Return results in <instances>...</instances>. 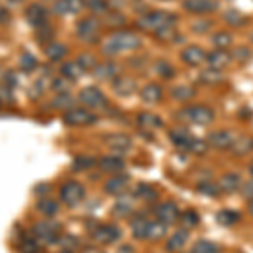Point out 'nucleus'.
<instances>
[{
  "label": "nucleus",
  "mask_w": 253,
  "mask_h": 253,
  "mask_svg": "<svg viewBox=\"0 0 253 253\" xmlns=\"http://www.w3.org/2000/svg\"><path fill=\"white\" fill-rule=\"evenodd\" d=\"M126 186H128V175L120 174V175H115V177L110 179L107 184H105V191L110 194H124Z\"/></svg>",
  "instance_id": "22"
},
{
  "label": "nucleus",
  "mask_w": 253,
  "mask_h": 253,
  "mask_svg": "<svg viewBox=\"0 0 253 253\" xmlns=\"http://www.w3.org/2000/svg\"><path fill=\"white\" fill-rule=\"evenodd\" d=\"M208 142L203 140V138H196V137H191L189 142H187L186 145V150H189V152L193 154H199V156H203V154L208 152Z\"/></svg>",
  "instance_id": "38"
},
{
  "label": "nucleus",
  "mask_w": 253,
  "mask_h": 253,
  "mask_svg": "<svg viewBox=\"0 0 253 253\" xmlns=\"http://www.w3.org/2000/svg\"><path fill=\"white\" fill-rule=\"evenodd\" d=\"M156 214H157L159 221H162L164 224H174L179 221V218H181L179 208L170 201L161 203V205L156 208Z\"/></svg>",
  "instance_id": "8"
},
{
  "label": "nucleus",
  "mask_w": 253,
  "mask_h": 253,
  "mask_svg": "<svg viewBox=\"0 0 253 253\" xmlns=\"http://www.w3.org/2000/svg\"><path fill=\"white\" fill-rule=\"evenodd\" d=\"M231 61V54L223 49H216V51L210 52L206 56V63L210 64V68H214V69H223L224 66H228Z\"/></svg>",
  "instance_id": "18"
},
{
  "label": "nucleus",
  "mask_w": 253,
  "mask_h": 253,
  "mask_svg": "<svg viewBox=\"0 0 253 253\" xmlns=\"http://www.w3.org/2000/svg\"><path fill=\"white\" fill-rule=\"evenodd\" d=\"M149 224L150 221L142 214H137L135 218L130 221V226H132V233L137 240H147V235H149Z\"/></svg>",
  "instance_id": "21"
},
{
  "label": "nucleus",
  "mask_w": 253,
  "mask_h": 253,
  "mask_svg": "<svg viewBox=\"0 0 253 253\" xmlns=\"http://www.w3.org/2000/svg\"><path fill=\"white\" fill-rule=\"evenodd\" d=\"M125 17L122 14H118V12H112V14L107 15V19H105V24L110 27H122L125 26Z\"/></svg>",
  "instance_id": "46"
},
{
  "label": "nucleus",
  "mask_w": 253,
  "mask_h": 253,
  "mask_svg": "<svg viewBox=\"0 0 253 253\" xmlns=\"http://www.w3.org/2000/svg\"><path fill=\"white\" fill-rule=\"evenodd\" d=\"M78 100L84 108H89V110L101 108V107H105V103H107V96H105L96 86L83 88L78 95Z\"/></svg>",
  "instance_id": "6"
},
{
  "label": "nucleus",
  "mask_w": 253,
  "mask_h": 253,
  "mask_svg": "<svg viewBox=\"0 0 253 253\" xmlns=\"http://www.w3.org/2000/svg\"><path fill=\"white\" fill-rule=\"evenodd\" d=\"M118 73H120V68L118 64L112 63V61H107V63L96 64V68L93 69V76L100 81H110L118 78Z\"/></svg>",
  "instance_id": "13"
},
{
  "label": "nucleus",
  "mask_w": 253,
  "mask_h": 253,
  "mask_svg": "<svg viewBox=\"0 0 253 253\" xmlns=\"http://www.w3.org/2000/svg\"><path fill=\"white\" fill-rule=\"evenodd\" d=\"M83 71L84 69L80 66L78 61H68V63H64L63 68H61V75L71 81L80 80L81 75H83Z\"/></svg>",
  "instance_id": "26"
},
{
  "label": "nucleus",
  "mask_w": 253,
  "mask_h": 253,
  "mask_svg": "<svg viewBox=\"0 0 253 253\" xmlns=\"http://www.w3.org/2000/svg\"><path fill=\"white\" fill-rule=\"evenodd\" d=\"M218 186L219 189H221V193H236V191L240 189V186H242V177H240V174L236 172H228L221 175V179L218 181Z\"/></svg>",
  "instance_id": "17"
},
{
  "label": "nucleus",
  "mask_w": 253,
  "mask_h": 253,
  "mask_svg": "<svg viewBox=\"0 0 253 253\" xmlns=\"http://www.w3.org/2000/svg\"><path fill=\"white\" fill-rule=\"evenodd\" d=\"M83 198H84V189H83V186H81L80 182L69 181L63 187H61V199H63L68 206L78 205Z\"/></svg>",
  "instance_id": "7"
},
{
  "label": "nucleus",
  "mask_w": 253,
  "mask_h": 253,
  "mask_svg": "<svg viewBox=\"0 0 253 253\" xmlns=\"http://www.w3.org/2000/svg\"><path fill=\"white\" fill-rule=\"evenodd\" d=\"M113 91L120 96H130L137 91V81L130 76H118L113 81Z\"/></svg>",
  "instance_id": "15"
},
{
  "label": "nucleus",
  "mask_w": 253,
  "mask_h": 253,
  "mask_svg": "<svg viewBox=\"0 0 253 253\" xmlns=\"http://www.w3.org/2000/svg\"><path fill=\"white\" fill-rule=\"evenodd\" d=\"M86 5L95 12V14H105V12L108 10L107 0H86Z\"/></svg>",
  "instance_id": "47"
},
{
  "label": "nucleus",
  "mask_w": 253,
  "mask_h": 253,
  "mask_svg": "<svg viewBox=\"0 0 253 253\" xmlns=\"http://www.w3.org/2000/svg\"><path fill=\"white\" fill-rule=\"evenodd\" d=\"M93 162H95V161H93V159H89V157H78V159H76V161H75V169L76 170H84V169H89V167H91L93 166Z\"/></svg>",
  "instance_id": "51"
},
{
  "label": "nucleus",
  "mask_w": 253,
  "mask_h": 253,
  "mask_svg": "<svg viewBox=\"0 0 253 253\" xmlns=\"http://www.w3.org/2000/svg\"><path fill=\"white\" fill-rule=\"evenodd\" d=\"M198 80H199V83H203V84H218L224 80V76H223L221 69L206 68L199 73Z\"/></svg>",
  "instance_id": "23"
},
{
  "label": "nucleus",
  "mask_w": 253,
  "mask_h": 253,
  "mask_svg": "<svg viewBox=\"0 0 253 253\" xmlns=\"http://www.w3.org/2000/svg\"><path fill=\"white\" fill-rule=\"evenodd\" d=\"M196 189H198V193L208 196V198H218L219 193H221V189H219L218 184H214V182L211 181H201L198 186H196Z\"/></svg>",
  "instance_id": "35"
},
{
  "label": "nucleus",
  "mask_w": 253,
  "mask_h": 253,
  "mask_svg": "<svg viewBox=\"0 0 253 253\" xmlns=\"http://www.w3.org/2000/svg\"><path fill=\"white\" fill-rule=\"evenodd\" d=\"M76 34L84 42H96L101 34V24L96 17H84L76 24Z\"/></svg>",
  "instance_id": "4"
},
{
  "label": "nucleus",
  "mask_w": 253,
  "mask_h": 253,
  "mask_svg": "<svg viewBox=\"0 0 253 253\" xmlns=\"http://www.w3.org/2000/svg\"><path fill=\"white\" fill-rule=\"evenodd\" d=\"M224 20H226L230 26L238 27V26H243V24L247 22V17H245L242 12H238V10H228L226 14H224Z\"/></svg>",
  "instance_id": "42"
},
{
  "label": "nucleus",
  "mask_w": 253,
  "mask_h": 253,
  "mask_svg": "<svg viewBox=\"0 0 253 253\" xmlns=\"http://www.w3.org/2000/svg\"><path fill=\"white\" fill-rule=\"evenodd\" d=\"M63 122L66 125L71 126H83V125H91L96 122V115L91 113L89 108L84 107H78V108H69L64 112L63 115Z\"/></svg>",
  "instance_id": "5"
},
{
  "label": "nucleus",
  "mask_w": 253,
  "mask_h": 253,
  "mask_svg": "<svg viewBox=\"0 0 253 253\" xmlns=\"http://www.w3.org/2000/svg\"><path fill=\"white\" fill-rule=\"evenodd\" d=\"M208 27H210V22H206V24H194V26H193V29L194 31H199V32H205L206 29H208Z\"/></svg>",
  "instance_id": "55"
},
{
  "label": "nucleus",
  "mask_w": 253,
  "mask_h": 253,
  "mask_svg": "<svg viewBox=\"0 0 253 253\" xmlns=\"http://www.w3.org/2000/svg\"><path fill=\"white\" fill-rule=\"evenodd\" d=\"M26 17H27V22L36 26V29L44 24H47V10L42 3H31L29 7L26 9Z\"/></svg>",
  "instance_id": "11"
},
{
  "label": "nucleus",
  "mask_w": 253,
  "mask_h": 253,
  "mask_svg": "<svg viewBox=\"0 0 253 253\" xmlns=\"http://www.w3.org/2000/svg\"><path fill=\"white\" fill-rule=\"evenodd\" d=\"M68 54V47L64 44H59V42H51L47 44L46 47V56L51 61H61L64 59V56Z\"/></svg>",
  "instance_id": "31"
},
{
  "label": "nucleus",
  "mask_w": 253,
  "mask_h": 253,
  "mask_svg": "<svg viewBox=\"0 0 253 253\" xmlns=\"http://www.w3.org/2000/svg\"><path fill=\"white\" fill-rule=\"evenodd\" d=\"M250 41H252V42H253V32H252V34H250Z\"/></svg>",
  "instance_id": "61"
},
{
  "label": "nucleus",
  "mask_w": 253,
  "mask_h": 253,
  "mask_svg": "<svg viewBox=\"0 0 253 253\" xmlns=\"http://www.w3.org/2000/svg\"><path fill=\"white\" fill-rule=\"evenodd\" d=\"M133 210V201L130 198H125L124 194H122V198L118 199V203L115 205V210H113V213L117 216H128L132 213Z\"/></svg>",
  "instance_id": "37"
},
{
  "label": "nucleus",
  "mask_w": 253,
  "mask_h": 253,
  "mask_svg": "<svg viewBox=\"0 0 253 253\" xmlns=\"http://www.w3.org/2000/svg\"><path fill=\"white\" fill-rule=\"evenodd\" d=\"M219 247L210 240H199L198 243L194 245L193 253H219Z\"/></svg>",
  "instance_id": "40"
},
{
  "label": "nucleus",
  "mask_w": 253,
  "mask_h": 253,
  "mask_svg": "<svg viewBox=\"0 0 253 253\" xmlns=\"http://www.w3.org/2000/svg\"><path fill=\"white\" fill-rule=\"evenodd\" d=\"M235 156H247L253 150V137L245 135L242 138H235V144L231 147Z\"/></svg>",
  "instance_id": "28"
},
{
  "label": "nucleus",
  "mask_w": 253,
  "mask_h": 253,
  "mask_svg": "<svg viewBox=\"0 0 253 253\" xmlns=\"http://www.w3.org/2000/svg\"><path fill=\"white\" fill-rule=\"evenodd\" d=\"M167 233V224H164L162 221H150L149 224V235H147V240L150 242H159L162 240Z\"/></svg>",
  "instance_id": "29"
},
{
  "label": "nucleus",
  "mask_w": 253,
  "mask_h": 253,
  "mask_svg": "<svg viewBox=\"0 0 253 253\" xmlns=\"http://www.w3.org/2000/svg\"><path fill=\"white\" fill-rule=\"evenodd\" d=\"M137 124L138 126H142V128H145V130H157L164 125V122H162V118H159L156 113L142 112V113H138V117H137Z\"/></svg>",
  "instance_id": "19"
},
{
  "label": "nucleus",
  "mask_w": 253,
  "mask_h": 253,
  "mask_svg": "<svg viewBox=\"0 0 253 253\" xmlns=\"http://www.w3.org/2000/svg\"><path fill=\"white\" fill-rule=\"evenodd\" d=\"M175 15L174 14H169V12H164V10H152V12H147L145 15H142L138 19L137 26L140 27L142 31H147V32H159L162 29L169 26H174L175 24Z\"/></svg>",
  "instance_id": "2"
},
{
  "label": "nucleus",
  "mask_w": 253,
  "mask_h": 253,
  "mask_svg": "<svg viewBox=\"0 0 253 253\" xmlns=\"http://www.w3.org/2000/svg\"><path fill=\"white\" fill-rule=\"evenodd\" d=\"M169 137H170V140H172L177 147H181V149H186L187 142H189V138L193 137V135H191V133L187 132V130H184V128H175V130H172V132L169 133Z\"/></svg>",
  "instance_id": "36"
},
{
  "label": "nucleus",
  "mask_w": 253,
  "mask_h": 253,
  "mask_svg": "<svg viewBox=\"0 0 253 253\" xmlns=\"http://www.w3.org/2000/svg\"><path fill=\"white\" fill-rule=\"evenodd\" d=\"M135 194L138 196V198L145 199V201H154V199H157V196H159L156 187L150 186V184H144V182L137 186Z\"/></svg>",
  "instance_id": "39"
},
{
  "label": "nucleus",
  "mask_w": 253,
  "mask_h": 253,
  "mask_svg": "<svg viewBox=\"0 0 253 253\" xmlns=\"http://www.w3.org/2000/svg\"><path fill=\"white\" fill-rule=\"evenodd\" d=\"M84 5H86L84 0H58L52 9L59 15H73L78 14Z\"/></svg>",
  "instance_id": "16"
},
{
  "label": "nucleus",
  "mask_w": 253,
  "mask_h": 253,
  "mask_svg": "<svg viewBox=\"0 0 253 253\" xmlns=\"http://www.w3.org/2000/svg\"><path fill=\"white\" fill-rule=\"evenodd\" d=\"M216 221L221 226H233V224L240 221V214L233 210H221L216 214Z\"/></svg>",
  "instance_id": "32"
},
{
  "label": "nucleus",
  "mask_w": 253,
  "mask_h": 253,
  "mask_svg": "<svg viewBox=\"0 0 253 253\" xmlns=\"http://www.w3.org/2000/svg\"><path fill=\"white\" fill-rule=\"evenodd\" d=\"M233 58H238V61L242 59V61H247V59H250V56H252V52H250V49L248 47H240V49H235L233 51Z\"/></svg>",
  "instance_id": "53"
},
{
  "label": "nucleus",
  "mask_w": 253,
  "mask_h": 253,
  "mask_svg": "<svg viewBox=\"0 0 253 253\" xmlns=\"http://www.w3.org/2000/svg\"><path fill=\"white\" fill-rule=\"evenodd\" d=\"M71 105H73V96L69 95V93H59V95L52 100V107L59 108V110H64V112L69 110V108H73Z\"/></svg>",
  "instance_id": "41"
},
{
  "label": "nucleus",
  "mask_w": 253,
  "mask_h": 253,
  "mask_svg": "<svg viewBox=\"0 0 253 253\" xmlns=\"http://www.w3.org/2000/svg\"><path fill=\"white\" fill-rule=\"evenodd\" d=\"M140 46H142V39L138 38L135 32L118 31V32H113V34L105 41L101 51L107 56H117V54H120V52L135 51V49H138Z\"/></svg>",
  "instance_id": "1"
},
{
  "label": "nucleus",
  "mask_w": 253,
  "mask_h": 253,
  "mask_svg": "<svg viewBox=\"0 0 253 253\" xmlns=\"http://www.w3.org/2000/svg\"><path fill=\"white\" fill-rule=\"evenodd\" d=\"M175 34H177V32H175V29H174L172 26H169V27H166V29H162V31L156 32L157 39L164 41V42H167V41H174Z\"/></svg>",
  "instance_id": "50"
},
{
  "label": "nucleus",
  "mask_w": 253,
  "mask_h": 253,
  "mask_svg": "<svg viewBox=\"0 0 253 253\" xmlns=\"http://www.w3.org/2000/svg\"><path fill=\"white\" fill-rule=\"evenodd\" d=\"M76 61H78V64L81 68L84 69V71H88V69H95L96 68V59H95V56H91V54H80L78 58H76Z\"/></svg>",
  "instance_id": "44"
},
{
  "label": "nucleus",
  "mask_w": 253,
  "mask_h": 253,
  "mask_svg": "<svg viewBox=\"0 0 253 253\" xmlns=\"http://www.w3.org/2000/svg\"><path fill=\"white\" fill-rule=\"evenodd\" d=\"M107 145L112 147L113 150H126L132 147V140H130L128 135L125 133H112V135L107 137Z\"/></svg>",
  "instance_id": "24"
},
{
  "label": "nucleus",
  "mask_w": 253,
  "mask_h": 253,
  "mask_svg": "<svg viewBox=\"0 0 253 253\" xmlns=\"http://www.w3.org/2000/svg\"><path fill=\"white\" fill-rule=\"evenodd\" d=\"M156 71L157 75H161L162 78H172L174 76V68L170 66L167 61H159V63H156Z\"/></svg>",
  "instance_id": "45"
},
{
  "label": "nucleus",
  "mask_w": 253,
  "mask_h": 253,
  "mask_svg": "<svg viewBox=\"0 0 253 253\" xmlns=\"http://www.w3.org/2000/svg\"><path fill=\"white\" fill-rule=\"evenodd\" d=\"M211 42L214 44L216 49H223V51H226V49L233 44V36L226 31H218L213 38H211Z\"/></svg>",
  "instance_id": "30"
},
{
  "label": "nucleus",
  "mask_w": 253,
  "mask_h": 253,
  "mask_svg": "<svg viewBox=\"0 0 253 253\" xmlns=\"http://www.w3.org/2000/svg\"><path fill=\"white\" fill-rule=\"evenodd\" d=\"M187 238H189V233H187V230H186V228H181V230H177L172 236H170L169 240H167L166 250L169 252V253L179 252L186 245Z\"/></svg>",
  "instance_id": "20"
},
{
  "label": "nucleus",
  "mask_w": 253,
  "mask_h": 253,
  "mask_svg": "<svg viewBox=\"0 0 253 253\" xmlns=\"http://www.w3.org/2000/svg\"><path fill=\"white\" fill-rule=\"evenodd\" d=\"M182 7L191 14H208L218 9V3L214 0H184Z\"/></svg>",
  "instance_id": "12"
},
{
  "label": "nucleus",
  "mask_w": 253,
  "mask_h": 253,
  "mask_svg": "<svg viewBox=\"0 0 253 253\" xmlns=\"http://www.w3.org/2000/svg\"><path fill=\"white\" fill-rule=\"evenodd\" d=\"M118 253H133V250H132V247L125 245V247H122L120 250H118Z\"/></svg>",
  "instance_id": "57"
},
{
  "label": "nucleus",
  "mask_w": 253,
  "mask_h": 253,
  "mask_svg": "<svg viewBox=\"0 0 253 253\" xmlns=\"http://www.w3.org/2000/svg\"><path fill=\"white\" fill-rule=\"evenodd\" d=\"M170 95L177 101H187V100H193L196 96V89L193 86H187V84H179V86L172 88Z\"/></svg>",
  "instance_id": "33"
},
{
  "label": "nucleus",
  "mask_w": 253,
  "mask_h": 253,
  "mask_svg": "<svg viewBox=\"0 0 253 253\" xmlns=\"http://www.w3.org/2000/svg\"><path fill=\"white\" fill-rule=\"evenodd\" d=\"M3 76H5V73H2V68H0V80H2Z\"/></svg>",
  "instance_id": "58"
},
{
  "label": "nucleus",
  "mask_w": 253,
  "mask_h": 253,
  "mask_svg": "<svg viewBox=\"0 0 253 253\" xmlns=\"http://www.w3.org/2000/svg\"><path fill=\"white\" fill-rule=\"evenodd\" d=\"M140 96L145 103H157V101L162 100V88L156 83H150L142 88Z\"/></svg>",
  "instance_id": "25"
},
{
  "label": "nucleus",
  "mask_w": 253,
  "mask_h": 253,
  "mask_svg": "<svg viewBox=\"0 0 253 253\" xmlns=\"http://www.w3.org/2000/svg\"><path fill=\"white\" fill-rule=\"evenodd\" d=\"M250 213H252V216H253V203L250 205Z\"/></svg>",
  "instance_id": "59"
},
{
  "label": "nucleus",
  "mask_w": 253,
  "mask_h": 253,
  "mask_svg": "<svg viewBox=\"0 0 253 253\" xmlns=\"http://www.w3.org/2000/svg\"><path fill=\"white\" fill-rule=\"evenodd\" d=\"M122 231L120 228L113 226V224H103V226H98L95 231H93V236H95L96 242L103 243V245H108V243H113L120 238Z\"/></svg>",
  "instance_id": "10"
},
{
  "label": "nucleus",
  "mask_w": 253,
  "mask_h": 253,
  "mask_svg": "<svg viewBox=\"0 0 253 253\" xmlns=\"http://www.w3.org/2000/svg\"><path fill=\"white\" fill-rule=\"evenodd\" d=\"M235 144V137L231 132H226V130H216V132H211L210 137H208V145L214 147L218 150H228L231 149Z\"/></svg>",
  "instance_id": "9"
},
{
  "label": "nucleus",
  "mask_w": 253,
  "mask_h": 253,
  "mask_svg": "<svg viewBox=\"0 0 253 253\" xmlns=\"http://www.w3.org/2000/svg\"><path fill=\"white\" fill-rule=\"evenodd\" d=\"M39 211L44 214H54L58 211V205L51 199H44V201L39 203Z\"/></svg>",
  "instance_id": "49"
},
{
  "label": "nucleus",
  "mask_w": 253,
  "mask_h": 253,
  "mask_svg": "<svg viewBox=\"0 0 253 253\" xmlns=\"http://www.w3.org/2000/svg\"><path fill=\"white\" fill-rule=\"evenodd\" d=\"M250 174H252V175H253V166H252V167H250Z\"/></svg>",
  "instance_id": "60"
},
{
  "label": "nucleus",
  "mask_w": 253,
  "mask_h": 253,
  "mask_svg": "<svg viewBox=\"0 0 253 253\" xmlns=\"http://www.w3.org/2000/svg\"><path fill=\"white\" fill-rule=\"evenodd\" d=\"M38 66V61L32 54H22L20 56V68L24 69V71H31V69H34Z\"/></svg>",
  "instance_id": "48"
},
{
  "label": "nucleus",
  "mask_w": 253,
  "mask_h": 253,
  "mask_svg": "<svg viewBox=\"0 0 253 253\" xmlns=\"http://www.w3.org/2000/svg\"><path fill=\"white\" fill-rule=\"evenodd\" d=\"M61 253H68V252H61Z\"/></svg>",
  "instance_id": "62"
},
{
  "label": "nucleus",
  "mask_w": 253,
  "mask_h": 253,
  "mask_svg": "<svg viewBox=\"0 0 253 253\" xmlns=\"http://www.w3.org/2000/svg\"><path fill=\"white\" fill-rule=\"evenodd\" d=\"M81 253H101V250H98L95 247H88V248H84V250H81Z\"/></svg>",
  "instance_id": "56"
},
{
  "label": "nucleus",
  "mask_w": 253,
  "mask_h": 253,
  "mask_svg": "<svg viewBox=\"0 0 253 253\" xmlns=\"http://www.w3.org/2000/svg\"><path fill=\"white\" fill-rule=\"evenodd\" d=\"M179 219H182V223H184V226H186V228H194V226H198L199 221H201L199 214L196 213L194 210H187V211H184V213L181 214V218H179Z\"/></svg>",
  "instance_id": "43"
},
{
  "label": "nucleus",
  "mask_w": 253,
  "mask_h": 253,
  "mask_svg": "<svg viewBox=\"0 0 253 253\" xmlns=\"http://www.w3.org/2000/svg\"><path fill=\"white\" fill-rule=\"evenodd\" d=\"M206 52L205 49H201L199 46H187L184 51L181 52V58L186 64L189 66H199L206 61Z\"/></svg>",
  "instance_id": "14"
},
{
  "label": "nucleus",
  "mask_w": 253,
  "mask_h": 253,
  "mask_svg": "<svg viewBox=\"0 0 253 253\" xmlns=\"http://www.w3.org/2000/svg\"><path fill=\"white\" fill-rule=\"evenodd\" d=\"M58 230H59L58 224L51 223V221L39 223L38 226H36L38 236H41V238H46V240H56V238H58Z\"/></svg>",
  "instance_id": "27"
},
{
  "label": "nucleus",
  "mask_w": 253,
  "mask_h": 253,
  "mask_svg": "<svg viewBox=\"0 0 253 253\" xmlns=\"http://www.w3.org/2000/svg\"><path fill=\"white\" fill-rule=\"evenodd\" d=\"M124 161L118 157H105L100 161V167L105 172H118V170L124 169Z\"/></svg>",
  "instance_id": "34"
},
{
  "label": "nucleus",
  "mask_w": 253,
  "mask_h": 253,
  "mask_svg": "<svg viewBox=\"0 0 253 253\" xmlns=\"http://www.w3.org/2000/svg\"><path fill=\"white\" fill-rule=\"evenodd\" d=\"M242 196L247 199V201L253 203V177L242 186Z\"/></svg>",
  "instance_id": "52"
},
{
  "label": "nucleus",
  "mask_w": 253,
  "mask_h": 253,
  "mask_svg": "<svg viewBox=\"0 0 253 253\" xmlns=\"http://www.w3.org/2000/svg\"><path fill=\"white\" fill-rule=\"evenodd\" d=\"M181 117L196 125H210L214 118V112L206 105H189L181 112Z\"/></svg>",
  "instance_id": "3"
},
{
  "label": "nucleus",
  "mask_w": 253,
  "mask_h": 253,
  "mask_svg": "<svg viewBox=\"0 0 253 253\" xmlns=\"http://www.w3.org/2000/svg\"><path fill=\"white\" fill-rule=\"evenodd\" d=\"M66 86H68V83L64 81V76H63V78H59V80H54V81H52V88L58 89L59 93H64V89H66Z\"/></svg>",
  "instance_id": "54"
}]
</instances>
